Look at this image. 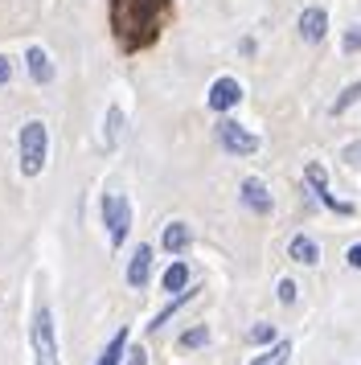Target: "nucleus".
<instances>
[{
	"label": "nucleus",
	"mask_w": 361,
	"mask_h": 365,
	"mask_svg": "<svg viewBox=\"0 0 361 365\" xmlns=\"http://www.w3.org/2000/svg\"><path fill=\"white\" fill-rule=\"evenodd\" d=\"M275 341V324H255L250 329V345H271Z\"/></svg>",
	"instance_id": "4be33fe9"
},
{
	"label": "nucleus",
	"mask_w": 361,
	"mask_h": 365,
	"mask_svg": "<svg viewBox=\"0 0 361 365\" xmlns=\"http://www.w3.org/2000/svg\"><path fill=\"white\" fill-rule=\"evenodd\" d=\"M33 365H62L58 336H54V312L49 308H37V316H33Z\"/></svg>",
	"instance_id": "7ed1b4c3"
},
{
	"label": "nucleus",
	"mask_w": 361,
	"mask_h": 365,
	"mask_svg": "<svg viewBox=\"0 0 361 365\" xmlns=\"http://www.w3.org/2000/svg\"><path fill=\"white\" fill-rule=\"evenodd\" d=\"M345 160H349V165H361V144H353V148H345Z\"/></svg>",
	"instance_id": "cd10ccee"
},
{
	"label": "nucleus",
	"mask_w": 361,
	"mask_h": 365,
	"mask_svg": "<svg viewBox=\"0 0 361 365\" xmlns=\"http://www.w3.org/2000/svg\"><path fill=\"white\" fill-rule=\"evenodd\" d=\"M288 255H292L295 263H304V267L320 263V247H316V242H312L308 234H295L292 242H288Z\"/></svg>",
	"instance_id": "f8f14e48"
},
{
	"label": "nucleus",
	"mask_w": 361,
	"mask_h": 365,
	"mask_svg": "<svg viewBox=\"0 0 361 365\" xmlns=\"http://www.w3.org/2000/svg\"><path fill=\"white\" fill-rule=\"evenodd\" d=\"M173 17V0H111V34L119 50H148Z\"/></svg>",
	"instance_id": "f257e3e1"
},
{
	"label": "nucleus",
	"mask_w": 361,
	"mask_h": 365,
	"mask_svg": "<svg viewBox=\"0 0 361 365\" xmlns=\"http://www.w3.org/2000/svg\"><path fill=\"white\" fill-rule=\"evenodd\" d=\"M243 205L250 210V214H259V217H267L271 210H275V201H271V193H267V185L259 181V177H246L243 181Z\"/></svg>",
	"instance_id": "423d86ee"
},
{
	"label": "nucleus",
	"mask_w": 361,
	"mask_h": 365,
	"mask_svg": "<svg viewBox=\"0 0 361 365\" xmlns=\"http://www.w3.org/2000/svg\"><path fill=\"white\" fill-rule=\"evenodd\" d=\"M288 357H292V341H271V349L263 357H255L250 365H288Z\"/></svg>",
	"instance_id": "dca6fc26"
},
{
	"label": "nucleus",
	"mask_w": 361,
	"mask_h": 365,
	"mask_svg": "<svg viewBox=\"0 0 361 365\" xmlns=\"http://www.w3.org/2000/svg\"><path fill=\"white\" fill-rule=\"evenodd\" d=\"M25 62H29V78H33L37 86H46L49 78H54V62H49V53L41 50V46H29Z\"/></svg>",
	"instance_id": "9b49d317"
},
{
	"label": "nucleus",
	"mask_w": 361,
	"mask_h": 365,
	"mask_svg": "<svg viewBox=\"0 0 361 365\" xmlns=\"http://www.w3.org/2000/svg\"><path fill=\"white\" fill-rule=\"evenodd\" d=\"M164 292H180V287H189V267L185 263H173L168 271H164Z\"/></svg>",
	"instance_id": "f3484780"
},
{
	"label": "nucleus",
	"mask_w": 361,
	"mask_h": 365,
	"mask_svg": "<svg viewBox=\"0 0 361 365\" xmlns=\"http://www.w3.org/2000/svg\"><path fill=\"white\" fill-rule=\"evenodd\" d=\"M119 132H123V111H119V107H107V119H103V144L115 148V144H119Z\"/></svg>",
	"instance_id": "2eb2a0df"
},
{
	"label": "nucleus",
	"mask_w": 361,
	"mask_h": 365,
	"mask_svg": "<svg viewBox=\"0 0 361 365\" xmlns=\"http://www.w3.org/2000/svg\"><path fill=\"white\" fill-rule=\"evenodd\" d=\"M177 345H180V349H201V345H210V329H205V324H197V329L180 332Z\"/></svg>",
	"instance_id": "a211bd4d"
},
{
	"label": "nucleus",
	"mask_w": 361,
	"mask_h": 365,
	"mask_svg": "<svg viewBox=\"0 0 361 365\" xmlns=\"http://www.w3.org/2000/svg\"><path fill=\"white\" fill-rule=\"evenodd\" d=\"M218 140H222V148H226L230 156H255V152H259V135L246 132L243 123H234V119H222V123H218Z\"/></svg>",
	"instance_id": "39448f33"
},
{
	"label": "nucleus",
	"mask_w": 361,
	"mask_h": 365,
	"mask_svg": "<svg viewBox=\"0 0 361 365\" xmlns=\"http://www.w3.org/2000/svg\"><path fill=\"white\" fill-rule=\"evenodd\" d=\"M325 34H328V13L325 9H316V4L304 9V13H300V37L316 46V41H325Z\"/></svg>",
	"instance_id": "6e6552de"
},
{
	"label": "nucleus",
	"mask_w": 361,
	"mask_h": 365,
	"mask_svg": "<svg viewBox=\"0 0 361 365\" xmlns=\"http://www.w3.org/2000/svg\"><path fill=\"white\" fill-rule=\"evenodd\" d=\"M148 275H152V247H140L136 255H131V263H128V287H144Z\"/></svg>",
	"instance_id": "1a4fd4ad"
},
{
	"label": "nucleus",
	"mask_w": 361,
	"mask_h": 365,
	"mask_svg": "<svg viewBox=\"0 0 361 365\" xmlns=\"http://www.w3.org/2000/svg\"><path fill=\"white\" fill-rule=\"evenodd\" d=\"M275 296H279V304H295V283L292 279H279Z\"/></svg>",
	"instance_id": "5701e85b"
},
{
	"label": "nucleus",
	"mask_w": 361,
	"mask_h": 365,
	"mask_svg": "<svg viewBox=\"0 0 361 365\" xmlns=\"http://www.w3.org/2000/svg\"><path fill=\"white\" fill-rule=\"evenodd\" d=\"M123 357H128V365H148V349H144V345H136V349H128Z\"/></svg>",
	"instance_id": "393cba45"
},
{
	"label": "nucleus",
	"mask_w": 361,
	"mask_h": 365,
	"mask_svg": "<svg viewBox=\"0 0 361 365\" xmlns=\"http://www.w3.org/2000/svg\"><path fill=\"white\" fill-rule=\"evenodd\" d=\"M123 353H128V329H119L111 336V345L103 349V353H98V361L95 365H119L123 361Z\"/></svg>",
	"instance_id": "4468645a"
},
{
	"label": "nucleus",
	"mask_w": 361,
	"mask_h": 365,
	"mask_svg": "<svg viewBox=\"0 0 361 365\" xmlns=\"http://www.w3.org/2000/svg\"><path fill=\"white\" fill-rule=\"evenodd\" d=\"M357 99H361V83H349V86L341 91V99L332 103V115H345V111H349Z\"/></svg>",
	"instance_id": "6ab92c4d"
},
{
	"label": "nucleus",
	"mask_w": 361,
	"mask_h": 365,
	"mask_svg": "<svg viewBox=\"0 0 361 365\" xmlns=\"http://www.w3.org/2000/svg\"><path fill=\"white\" fill-rule=\"evenodd\" d=\"M361 50V25H353L349 34H345V53H357Z\"/></svg>",
	"instance_id": "b1692460"
},
{
	"label": "nucleus",
	"mask_w": 361,
	"mask_h": 365,
	"mask_svg": "<svg viewBox=\"0 0 361 365\" xmlns=\"http://www.w3.org/2000/svg\"><path fill=\"white\" fill-rule=\"evenodd\" d=\"M189 242H193V234H189V226L185 222H168L161 234V247L168 250V255H185L189 250Z\"/></svg>",
	"instance_id": "9d476101"
},
{
	"label": "nucleus",
	"mask_w": 361,
	"mask_h": 365,
	"mask_svg": "<svg viewBox=\"0 0 361 365\" xmlns=\"http://www.w3.org/2000/svg\"><path fill=\"white\" fill-rule=\"evenodd\" d=\"M238 103H243V83H238V78H218V83L210 86V107L213 111H218V115H222V111H230V107H238Z\"/></svg>",
	"instance_id": "0eeeda50"
},
{
	"label": "nucleus",
	"mask_w": 361,
	"mask_h": 365,
	"mask_svg": "<svg viewBox=\"0 0 361 365\" xmlns=\"http://www.w3.org/2000/svg\"><path fill=\"white\" fill-rule=\"evenodd\" d=\"M304 181L312 185V193H320V189H328V173L320 165H308L304 168Z\"/></svg>",
	"instance_id": "412c9836"
},
{
	"label": "nucleus",
	"mask_w": 361,
	"mask_h": 365,
	"mask_svg": "<svg viewBox=\"0 0 361 365\" xmlns=\"http://www.w3.org/2000/svg\"><path fill=\"white\" fill-rule=\"evenodd\" d=\"M345 259H349V267H357V271H361V242H357V247H349Z\"/></svg>",
	"instance_id": "bb28decb"
},
{
	"label": "nucleus",
	"mask_w": 361,
	"mask_h": 365,
	"mask_svg": "<svg viewBox=\"0 0 361 365\" xmlns=\"http://www.w3.org/2000/svg\"><path fill=\"white\" fill-rule=\"evenodd\" d=\"M316 197H320V205H328L332 214H341V217H353V214H357V210H353V201H337L332 193H328V189H320Z\"/></svg>",
	"instance_id": "aec40b11"
},
{
	"label": "nucleus",
	"mask_w": 361,
	"mask_h": 365,
	"mask_svg": "<svg viewBox=\"0 0 361 365\" xmlns=\"http://www.w3.org/2000/svg\"><path fill=\"white\" fill-rule=\"evenodd\" d=\"M103 226H107L111 247H123V238L131 230V201L123 193H107L103 197Z\"/></svg>",
	"instance_id": "20e7f679"
},
{
	"label": "nucleus",
	"mask_w": 361,
	"mask_h": 365,
	"mask_svg": "<svg viewBox=\"0 0 361 365\" xmlns=\"http://www.w3.org/2000/svg\"><path fill=\"white\" fill-rule=\"evenodd\" d=\"M46 156H49V128L41 119H29L21 128V173L25 177H37L46 168Z\"/></svg>",
	"instance_id": "f03ea898"
},
{
	"label": "nucleus",
	"mask_w": 361,
	"mask_h": 365,
	"mask_svg": "<svg viewBox=\"0 0 361 365\" xmlns=\"http://www.w3.org/2000/svg\"><path fill=\"white\" fill-rule=\"evenodd\" d=\"M9 78H13V62H9V58H0V86L9 83Z\"/></svg>",
	"instance_id": "a878e982"
},
{
	"label": "nucleus",
	"mask_w": 361,
	"mask_h": 365,
	"mask_svg": "<svg viewBox=\"0 0 361 365\" xmlns=\"http://www.w3.org/2000/svg\"><path fill=\"white\" fill-rule=\"evenodd\" d=\"M193 296H197V287H180L177 296H173V304H168L164 312H156V320H152L148 329H152V332H156V329H164V324H168V320H173V316H177V312H180V308H185V304H189Z\"/></svg>",
	"instance_id": "ddd939ff"
}]
</instances>
